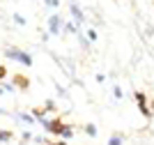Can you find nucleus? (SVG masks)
<instances>
[{"mask_svg": "<svg viewBox=\"0 0 154 145\" xmlns=\"http://www.w3.org/2000/svg\"><path fill=\"white\" fill-rule=\"evenodd\" d=\"M51 145H64V143H51Z\"/></svg>", "mask_w": 154, "mask_h": 145, "instance_id": "19", "label": "nucleus"}, {"mask_svg": "<svg viewBox=\"0 0 154 145\" xmlns=\"http://www.w3.org/2000/svg\"><path fill=\"white\" fill-rule=\"evenodd\" d=\"M136 101H138V108H140V113L145 115V118H152V111H149V108H147V97L143 95L140 90L136 92Z\"/></svg>", "mask_w": 154, "mask_h": 145, "instance_id": "3", "label": "nucleus"}, {"mask_svg": "<svg viewBox=\"0 0 154 145\" xmlns=\"http://www.w3.org/2000/svg\"><path fill=\"white\" fill-rule=\"evenodd\" d=\"M81 44H83V46H85V49H88V46H90V39H85V37H83V35H81Z\"/></svg>", "mask_w": 154, "mask_h": 145, "instance_id": "16", "label": "nucleus"}, {"mask_svg": "<svg viewBox=\"0 0 154 145\" xmlns=\"http://www.w3.org/2000/svg\"><path fill=\"white\" fill-rule=\"evenodd\" d=\"M21 140H32V134H30V131H23V136H21Z\"/></svg>", "mask_w": 154, "mask_h": 145, "instance_id": "15", "label": "nucleus"}, {"mask_svg": "<svg viewBox=\"0 0 154 145\" xmlns=\"http://www.w3.org/2000/svg\"><path fill=\"white\" fill-rule=\"evenodd\" d=\"M7 113V111H5V108H2V106H0V115H5Z\"/></svg>", "mask_w": 154, "mask_h": 145, "instance_id": "18", "label": "nucleus"}, {"mask_svg": "<svg viewBox=\"0 0 154 145\" xmlns=\"http://www.w3.org/2000/svg\"><path fill=\"white\" fill-rule=\"evenodd\" d=\"M14 21L19 25H26V16H23V14H14Z\"/></svg>", "mask_w": 154, "mask_h": 145, "instance_id": "12", "label": "nucleus"}, {"mask_svg": "<svg viewBox=\"0 0 154 145\" xmlns=\"http://www.w3.org/2000/svg\"><path fill=\"white\" fill-rule=\"evenodd\" d=\"M64 30L67 32H78V25L74 23V21H67V23H64Z\"/></svg>", "mask_w": 154, "mask_h": 145, "instance_id": "10", "label": "nucleus"}, {"mask_svg": "<svg viewBox=\"0 0 154 145\" xmlns=\"http://www.w3.org/2000/svg\"><path fill=\"white\" fill-rule=\"evenodd\" d=\"M7 140H12V131H5V129H0V143H7Z\"/></svg>", "mask_w": 154, "mask_h": 145, "instance_id": "9", "label": "nucleus"}, {"mask_svg": "<svg viewBox=\"0 0 154 145\" xmlns=\"http://www.w3.org/2000/svg\"><path fill=\"white\" fill-rule=\"evenodd\" d=\"M88 39L94 42V39H97V30H92V28H90V30H88Z\"/></svg>", "mask_w": 154, "mask_h": 145, "instance_id": "14", "label": "nucleus"}, {"mask_svg": "<svg viewBox=\"0 0 154 145\" xmlns=\"http://www.w3.org/2000/svg\"><path fill=\"white\" fill-rule=\"evenodd\" d=\"M85 134L94 138V136H97V125H92V122H90V125H85Z\"/></svg>", "mask_w": 154, "mask_h": 145, "instance_id": "7", "label": "nucleus"}, {"mask_svg": "<svg viewBox=\"0 0 154 145\" xmlns=\"http://www.w3.org/2000/svg\"><path fill=\"white\" fill-rule=\"evenodd\" d=\"M62 28H64V23H62V19H60V14H53L51 19H48V32H51V35H58Z\"/></svg>", "mask_w": 154, "mask_h": 145, "instance_id": "2", "label": "nucleus"}, {"mask_svg": "<svg viewBox=\"0 0 154 145\" xmlns=\"http://www.w3.org/2000/svg\"><path fill=\"white\" fill-rule=\"evenodd\" d=\"M5 74H7V71H5V67L0 65V81H5Z\"/></svg>", "mask_w": 154, "mask_h": 145, "instance_id": "17", "label": "nucleus"}, {"mask_svg": "<svg viewBox=\"0 0 154 145\" xmlns=\"http://www.w3.org/2000/svg\"><path fill=\"white\" fill-rule=\"evenodd\" d=\"M60 138H74V129H71V127H64L62 134H60Z\"/></svg>", "mask_w": 154, "mask_h": 145, "instance_id": "8", "label": "nucleus"}, {"mask_svg": "<svg viewBox=\"0 0 154 145\" xmlns=\"http://www.w3.org/2000/svg\"><path fill=\"white\" fill-rule=\"evenodd\" d=\"M69 12H71V16H74V23L76 25H81L85 21V14H83V9L76 5V2H71V7H69Z\"/></svg>", "mask_w": 154, "mask_h": 145, "instance_id": "4", "label": "nucleus"}, {"mask_svg": "<svg viewBox=\"0 0 154 145\" xmlns=\"http://www.w3.org/2000/svg\"><path fill=\"white\" fill-rule=\"evenodd\" d=\"M113 97H115V99H122V97H124V92H122L120 85H113Z\"/></svg>", "mask_w": 154, "mask_h": 145, "instance_id": "11", "label": "nucleus"}, {"mask_svg": "<svg viewBox=\"0 0 154 145\" xmlns=\"http://www.w3.org/2000/svg\"><path fill=\"white\" fill-rule=\"evenodd\" d=\"M16 118H19L23 125H28V127H32L35 122H37V118H35V115H30V113H16Z\"/></svg>", "mask_w": 154, "mask_h": 145, "instance_id": "5", "label": "nucleus"}, {"mask_svg": "<svg viewBox=\"0 0 154 145\" xmlns=\"http://www.w3.org/2000/svg\"><path fill=\"white\" fill-rule=\"evenodd\" d=\"M5 55L9 58V60H14V62L23 65V67H30V65H32V55H30V53H26V51H21V49H9V46H7Z\"/></svg>", "mask_w": 154, "mask_h": 145, "instance_id": "1", "label": "nucleus"}, {"mask_svg": "<svg viewBox=\"0 0 154 145\" xmlns=\"http://www.w3.org/2000/svg\"><path fill=\"white\" fill-rule=\"evenodd\" d=\"M122 143H124V138L120 136V134H115V136H110V138H108L106 145H122Z\"/></svg>", "mask_w": 154, "mask_h": 145, "instance_id": "6", "label": "nucleus"}, {"mask_svg": "<svg viewBox=\"0 0 154 145\" xmlns=\"http://www.w3.org/2000/svg\"><path fill=\"white\" fill-rule=\"evenodd\" d=\"M44 2H46V7H53V9L60 7V0H44Z\"/></svg>", "mask_w": 154, "mask_h": 145, "instance_id": "13", "label": "nucleus"}]
</instances>
